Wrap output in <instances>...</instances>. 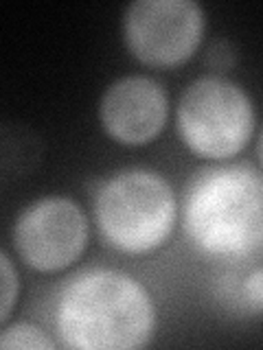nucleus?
<instances>
[{"instance_id": "nucleus-1", "label": "nucleus", "mask_w": 263, "mask_h": 350, "mask_svg": "<svg viewBox=\"0 0 263 350\" xmlns=\"http://www.w3.org/2000/svg\"><path fill=\"white\" fill-rule=\"evenodd\" d=\"M62 342L77 350H134L156 328L145 284L118 269H88L64 284L55 306Z\"/></svg>"}, {"instance_id": "nucleus-2", "label": "nucleus", "mask_w": 263, "mask_h": 350, "mask_svg": "<svg viewBox=\"0 0 263 350\" xmlns=\"http://www.w3.org/2000/svg\"><path fill=\"white\" fill-rule=\"evenodd\" d=\"M184 232L208 256L244 258L263 245V175L250 164H219L191 175Z\"/></svg>"}, {"instance_id": "nucleus-3", "label": "nucleus", "mask_w": 263, "mask_h": 350, "mask_svg": "<svg viewBox=\"0 0 263 350\" xmlns=\"http://www.w3.org/2000/svg\"><path fill=\"white\" fill-rule=\"evenodd\" d=\"M178 204L171 184L151 169H125L95 195V219L108 245L123 254H147L169 239Z\"/></svg>"}, {"instance_id": "nucleus-4", "label": "nucleus", "mask_w": 263, "mask_h": 350, "mask_svg": "<svg viewBox=\"0 0 263 350\" xmlns=\"http://www.w3.org/2000/svg\"><path fill=\"white\" fill-rule=\"evenodd\" d=\"M175 123L182 142L195 156L228 160L252 138L255 103L237 81L222 75H204L182 90Z\"/></svg>"}, {"instance_id": "nucleus-5", "label": "nucleus", "mask_w": 263, "mask_h": 350, "mask_svg": "<svg viewBox=\"0 0 263 350\" xmlns=\"http://www.w3.org/2000/svg\"><path fill=\"white\" fill-rule=\"evenodd\" d=\"M206 29L197 0H134L123 14L127 51L147 66L171 68L193 57Z\"/></svg>"}, {"instance_id": "nucleus-6", "label": "nucleus", "mask_w": 263, "mask_h": 350, "mask_svg": "<svg viewBox=\"0 0 263 350\" xmlns=\"http://www.w3.org/2000/svg\"><path fill=\"white\" fill-rule=\"evenodd\" d=\"M14 247L22 262L42 273L71 267L88 245L84 208L66 195L31 202L14 224Z\"/></svg>"}, {"instance_id": "nucleus-7", "label": "nucleus", "mask_w": 263, "mask_h": 350, "mask_svg": "<svg viewBox=\"0 0 263 350\" xmlns=\"http://www.w3.org/2000/svg\"><path fill=\"white\" fill-rule=\"evenodd\" d=\"M169 118V94L147 75H125L99 98V123L105 134L127 147L147 145Z\"/></svg>"}, {"instance_id": "nucleus-8", "label": "nucleus", "mask_w": 263, "mask_h": 350, "mask_svg": "<svg viewBox=\"0 0 263 350\" xmlns=\"http://www.w3.org/2000/svg\"><path fill=\"white\" fill-rule=\"evenodd\" d=\"M0 348H5V350H16V348L18 350H53L55 342L36 324L14 322V324H3Z\"/></svg>"}, {"instance_id": "nucleus-9", "label": "nucleus", "mask_w": 263, "mask_h": 350, "mask_svg": "<svg viewBox=\"0 0 263 350\" xmlns=\"http://www.w3.org/2000/svg\"><path fill=\"white\" fill-rule=\"evenodd\" d=\"M0 276H3V304H0V324H7L11 311L18 302V293H20V278H18V271L14 267V260H11L9 252L3 250L0 252Z\"/></svg>"}, {"instance_id": "nucleus-10", "label": "nucleus", "mask_w": 263, "mask_h": 350, "mask_svg": "<svg viewBox=\"0 0 263 350\" xmlns=\"http://www.w3.org/2000/svg\"><path fill=\"white\" fill-rule=\"evenodd\" d=\"M239 304L244 306L246 313L259 315L263 313V267L250 269L246 276L239 278Z\"/></svg>"}, {"instance_id": "nucleus-11", "label": "nucleus", "mask_w": 263, "mask_h": 350, "mask_svg": "<svg viewBox=\"0 0 263 350\" xmlns=\"http://www.w3.org/2000/svg\"><path fill=\"white\" fill-rule=\"evenodd\" d=\"M235 57H237L235 46L226 40H217V42H213V46L208 49V64H211L213 68L219 72L233 68Z\"/></svg>"}, {"instance_id": "nucleus-12", "label": "nucleus", "mask_w": 263, "mask_h": 350, "mask_svg": "<svg viewBox=\"0 0 263 350\" xmlns=\"http://www.w3.org/2000/svg\"><path fill=\"white\" fill-rule=\"evenodd\" d=\"M257 149H259V160L263 164V129H261V134H259V145H257Z\"/></svg>"}]
</instances>
